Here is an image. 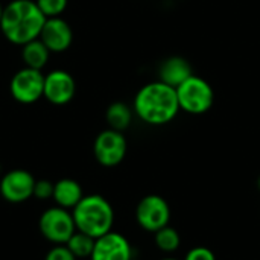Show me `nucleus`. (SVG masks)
<instances>
[{"label": "nucleus", "mask_w": 260, "mask_h": 260, "mask_svg": "<svg viewBox=\"0 0 260 260\" xmlns=\"http://www.w3.org/2000/svg\"><path fill=\"white\" fill-rule=\"evenodd\" d=\"M133 110L143 123L151 126L168 125L181 111L177 90L161 81L145 84L134 96Z\"/></svg>", "instance_id": "nucleus-1"}, {"label": "nucleus", "mask_w": 260, "mask_h": 260, "mask_svg": "<svg viewBox=\"0 0 260 260\" xmlns=\"http://www.w3.org/2000/svg\"><path fill=\"white\" fill-rule=\"evenodd\" d=\"M44 21L35 0H12L3 8L0 30L9 43L23 46L40 37Z\"/></svg>", "instance_id": "nucleus-2"}, {"label": "nucleus", "mask_w": 260, "mask_h": 260, "mask_svg": "<svg viewBox=\"0 0 260 260\" xmlns=\"http://www.w3.org/2000/svg\"><path fill=\"white\" fill-rule=\"evenodd\" d=\"M78 232L98 239L111 232L114 224V210L108 200L101 195H84L72 210Z\"/></svg>", "instance_id": "nucleus-3"}, {"label": "nucleus", "mask_w": 260, "mask_h": 260, "mask_svg": "<svg viewBox=\"0 0 260 260\" xmlns=\"http://www.w3.org/2000/svg\"><path fill=\"white\" fill-rule=\"evenodd\" d=\"M175 90L180 110L187 114H206L207 111L212 110L215 104V90L210 85V82L201 76H189Z\"/></svg>", "instance_id": "nucleus-4"}, {"label": "nucleus", "mask_w": 260, "mask_h": 260, "mask_svg": "<svg viewBox=\"0 0 260 260\" xmlns=\"http://www.w3.org/2000/svg\"><path fill=\"white\" fill-rule=\"evenodd\" d=\"M40 232L53 245H66L76 232L72 212L62 207H50L40 216Z\"/></svg>", "instance_id": "nucleus-5"}, {"label": "nucleus", "mask_w": 260, "mask_h": 260, "mask_svg": "<svg viewBox=\"0 0 260 260\" xmlns=\"http://www.w3.org/2000/svg\"><path fill=\"white\" fill-rule=\"evenodd\" d=\"M136 221L145 232L155 233L160 229L169 225L171 207L163 197L146 195L139 201L136 207Z\"/></svg>", "instance_id": "nucleus-6"}, {"label": "nucleus", "mask_w": 260, "mask_h": 260, "mask_svg": "<svg viewBox=\"0 0 260 260\" xmlns=\"http://www.w3.org/2000/svg\"><path fill=\"white\" fill-rule=\"evenodd\" d=\"M126 151L128 143L123 133L111 128L99 133L93 143L94 158L104 168H114L120 165L126 155Z\"/></svg>", "instance_id": "nucleus-7"}, {"label": "nucleus", "mask_w": 260, "mask_h": 260, "mask_svg": "<svg viewBox=\"0 0 260 260\" xmlns=\"http://www.w3.org/2000/svg\"><path fill=\"white\" fill-rule=\"evenodd\" d=\"M9 91L20 104H35L44 94V73L30 67L20 69L9 82Z\"/></svg>", "instance_id": "nucleus-8"}, {"label": "nucleus", "mask_w": 260, "mask_h": 260, "mask_svg": "<svg viewBox=\"0 0 260 260\" xmlns=\"http://www.w3.org/2000/svg\"><path fill=\"white\" fill-rule=\"evenodd\" d=\"M35 178L30 172L23 169H14L5 174L0 180L2 197L12 204H20L34 197Z\"/></svg>", "instance_id": "nucleus-9"}, {"label": "nucleus", "mask_w": 260, "mask_h": 260, "mask_svg": "<svg viewBox=\"0 0 260 260\" xmlns=\"http://www.w3.org/2000/svg\"><path fill=\"white\" fill-rule=\"evenodd\" d=\"M76 93V82L73 76L66 70H52L44 75V94L50 104L53 105H66L69 104Z\"/></svg>", "instance_id": "nucleus-10"}, {"label": "nucleus", "mask_w": 260, "mask_h": 260, "mask_svg": "<svg viewBox=\"0 0 260 260\" xmlns=\"http://www.w3.org/2000/svg\"><path fill=\"white\" fill-rule=\"evenodd\" d=\"M131 259H134V257H133V247H131L129 241L123 235L113 232V230L94 241V248L90 256V260Z\"/></svg>", "instance_id": "nucleus-11"}, {"label": "nucleus", "mask_w": 260, "mask_h": 260, "mask_svg": "<svg viewBox=\"0 0 260 260\" xmlns=\"http://www.w3.org/2000/svg\"><path fill=\"white\" fill-rule=\"evenodd\" d=\"M38 38L46 44L50 53H61L72 46L73 30L64 18L52 17L46 18Z\"/></svg>", "instance_id": "nucleus-12"}, {"label": "nucleus", "mask_w": 260, "mask_h": 260, "mask_svg": "<svg viewBox=\"0 0 260 260\" xmlns=\"http://www.w3.org/2000/svg\"><path fill=\"white\" fill-rule=\"evenodd\" d=\"M193 75L190 62L183 56H169L158 67V81L177 88L189 76Z\"/></svg>", "instance_id": "nucleus-13"}, {"label": "nucleus", "mask_w": 260, "mask_h": 260, "mask_svg": "<svg viewBox=\"0 0 260 260\" xmlns=\"http://www.w3.org/2000/svg\"><path fill=\"white\" fill-rule=\"evenodd\" d=\"M84 198L82 187L78 181L72 178H62L53 184V197L52 200L58 207L73 210L75 206Z\"/></svg>", "instance_id": "nucleus-14"}, {"label": "nucleus", "mask_w": 260, "mask_h": 260, "mask_svg": "<svg viewBox=\"0 0 260 260\" xmlns=\"http://www.w3.org/2000/svg\"><path fill=\"white\" fill-rule=\"evenodd\" d=\"M21 58H23L24 67L43 70L47 66V61L50 58V50L46 47V44L40 38H35L21 46Z\"/></svg>", "instance_id": "nucleus-15"}, {"label": "nucleus", "mask_w": 260, "mask_h": 260, "mask_svg": "<svg viewBox=\"0 0 260 260\" xmlns=\"http://www.w3.org/2000/svg\"><path fill=\"white\" fill-rule=\"evenodd\" d=\"M133 116H134V110L126 105L125 102H114L107 108L105 113V119L107 123L111 129L120 131L123 133L125 129L129 128L131 122H133Z\"/></svg>", "instance_id": "nucleus-16"}, {"label": "nucleus", "mask_w": 260, "mask_h": 260, "mask_svg": "<svg viewBox=\"0 0 260 260\" xmlns=\"http://www.w3.org/2000/svg\"><path fill=\"white\" fill-rule=\"evenodd\" d=\"M154 242H155V247L166 253V254H171V253H175L180 245H181V238H180V233L171 227V225H166L163 229H160L158 232L154 233Z\"/></svg>", "instance_id": "nucleus-17"}, {"label": "nucleus", "mask_w": 260, "mask_h": 260, "mask_svg": "<svg viewBox=\"0 0 260 260\" xmlns=\"http://www.w3.org/2000/svg\"><path fill=\"white\" fill-rule=\"evenodd\" d=\"M94 241L96 239H93L91 236L76 230L73 236L67 241L66 247L72 251V254L76 259H90L94 248Z\"/></svg>", "instance_id": "nucleus-18"}, {"label": "nucleus", "mask_w": 260, "mask_h": 260, "mask_svg": "<svg viewBox=\"0 0 260 260\" xmlns=\"http://www.w3.org/2000/svg\"><path fill=\"white\" fill-rule=\"evenodd\" d=\"M35 3L46 18H52L61 17V14L67 8L69 0H35Z\"/></svg>", "instance_id": "nucleus-19"}, {"label": "nucleus", "mask_w": 260, "mask_h": 260, "mask_svg": "<svg viewBox=\"0 0 260 260\" xmlns=\"http://www.w3.org/2000/svg\"><path fill=\"white\" fill-rule=\"evenodd\" d=\"M34 197L37 200H49L53 197V184L47 180H38L35 181L34 187Z\"/></svg>", "instance_id": "nucleus-20"}, {"label": "nucleus", "mask_w": 260, "mask_h": 260, "mask_svg": "<svg viewBox=\"0 0 260 260\" xmlns=\"http://www.w3.org/2000/svg\"><path fill=\"white\" fill-rule=\"evenodd\" d=\"M184 260H216V256L207 247H193L186 253Z\"/></svg>", "instance_id": "nucleus-21"}, {"label": "nucleus", "mask_w": 260, "mask_h": 260, "mask_svg": "<svg viewBox=\"0 0 260 260\" xmlns=\"http://www.w3.org/2000/svg\"><path fill=\"white\" fill-rule=\"evenodd\" d=\"M44 260H78L72 251L66 247V245H55L47 254Z\"/></svg>", "instance_id": "nucleus-22"}, {"label": "nucleus", "mask_w": 260, "mask_h": 260, "mask_svg": "<svg viewBox=\"0 0 260 260\" xmlns=\"http://www.w3.org/2000/svg\"><path fill=\"white\" fill-rule=\"evenodd\" d=\"M3 8L5 6H2V3H0V21H2V15H3Z\"/></svg>", "instance_id": "nucleus-23"}, {"label": "nucleus", "mask_w": 260, "mask_h": 260, "mask_svg": "<svg viewBox=\"0 0 260 260\" xmlns=\"http://www.w3.org/2000/svg\"><path fill=\"white\" fill-rule=\"evenodd\" d=\"M160 260H180V259H177V257H163V259H160Z\"/></svg>", "instance_id": "nucleus-24"}, {"label": "nucleus", "mask_w": 260, "mask_h": 260, "mask_svg": "<svg viewBox=\"0 0 260 260\" xmlns=\"http://www.w3.org/2000/svg\"><path fill=\"white\" fill-rule=\"evenodd\" d=\"M257 189H259V190H260V177H259V178H257Z\"/></svg>", "instance_id": "nucleus-25"}, {"label": "nucleus", "mask_w": 260, "mask_h": 260, "mask_svg": "<svg viewBox=\"0 0 260 260\" xmlns=\"http://www.w3.org/2000/svg\"><path fill=\"white\" fill-rule=\"evenodd\" d=\"M131 260H137V259H131Z\"/></svg>", "instance_id": "nucleus-26"}]
</instances>
